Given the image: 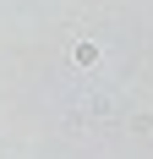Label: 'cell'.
Listing matches in <instances>:
<instances>
[{"instance_id":"obj_1","label":"cell","mask_w":153,"mask_h":159,"mask_svg":"<svg viewBox=\"0 0 153 159\" xmlns=\"http://www.w3.org/2000/svg\"><path fill=\"white\" fill-rule=\"evenodd\" d=\"M71 61L76 66H93V61H98V44H93V39H76V44H71Z\"/></svg>"}]
</instances>
